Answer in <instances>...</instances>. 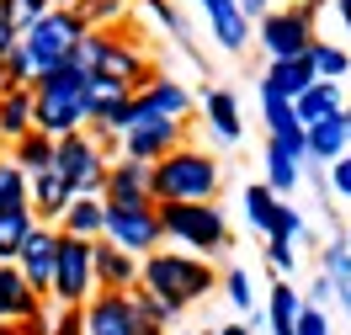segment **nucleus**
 <instances>
[{"instance_id":"34","label":"nucleus","mask_w":351,"mask_h":335,"mask_svg":"<svg viewBox=\"0 0 351 335\" xmlns=\"http://www.w3.org/2000/svg\"><path fill=\"white\" fill-rule=\"evenodd\" d=\"M128 303H133V314H144V319H154L160 330L181 319V309H171V303H160V298H149L144 288H128Z\"/></svg>"},{"instance_id":"5","label":"nucleus","mask_w":351,"mask_h":335,"mask_svg":"<svg viewBox=\"0 0 351 335\" xmlns=\"http://www.w3.org/2000/svg\"><path fill=\"white\" fill-rule=\"evenodd\" d=\"M160 219V245L186 250V256H219L229 245V219L219 202H154Z\"/></svg>"},{"instance_id":"53","label":"nucleus","mask_w":351,"mask_h":335,"mask_svg":"<svg viewBox=\"0 0 351 335\" xmlns=\"http://www.w3.org/2000/svg\"><path fill=\"white\" fill-rule=\"evenodd\" d=\"M0 335H22V330H16V325H0Z\"/></svg>"},{"instance_id":"50","label":"nucleus","mask_w":351,"mask_h":335,"mask_svg":"<svg viewBox=\"0 0 351 335\" xmlns=\"http://www.w3.org/2000/svg\"><path fill=\"white\" fill-rule=\"evenodd\" d=\"M5 90H16V80H11V69L0 64V96H5Z\"/></svg>"},{"instance_id":"48","label":"nucleus","mask_w":351,"mask_h":335,"mask_svg":"<svg viewBox=\"0 0 351 335\" xmlns=\"http://www.w3.org/2000/svg\"><path fill=\"white\" fill-rule=\"evenodd\" d=\"M213 335H250V325H245V319H234V325H219Z\"/></svg>"},{"instance_id":"22","label":"nucleus","mask_w":351,"mask_h":335,"mask_svg":"<svg viewBox=\"0 0 351 335\" xmlns=\"http://www.w3.org/2000/svg\"><path fill=\"white\" fill-rule=\"evenodd\" d=\"M351 144H346V123L341 117H325V123H314V128H304V160H314V165H330V160H341Z\"/></svg>"},{"instance_id":"4","label":"nucleus","mask_w":351,"mask_h":335,"mask_svg":"<svg viewBox=\"0 0 351 335\" xmlns=\"http://www.w3.org/2000/svg\"><path fill=\"white\" fill-rule=\"evenodd\" d=\"M223 186V165L208 149H171L149 165V197L154 202H213Z\"/></svg>"},{"instance_id":"56","label":"nucleus","mask_w":351,"mask_h":335,"mask_svg":"<svg viewBox=\"0 0 351 335\" xmlns=\"http://www.w3.org/2000/svg\"><path fill=\"white\" fill-rule=\"evenodd\" d=\"M0 11H5V0H0Z\"/></svg>"},{"instance_id":"49","label":"nucleus","mask_w":351,"mask_h":335,"mask_svg":"<svg viewBox=\"0 0 351 335\" xmlns=\"http://www.w3.org/2000/svg\"><path fill=\"white\" fill-rule=\"evenodd\" d=\"M335 11H341V27L351 32V0H335Z\"/></svg>"},{"instance_id":"43","label":"nucleus","mask_w":351,"mask_h":335,"mask_svg":"<svg viewBox=\"0 0 351 335\" xmlns=\"http://www.w3.org/2000/svg\"><path fill=\"white\" fill-rule=\"evenodd\" d=\"M48 335H86V314H80V309H59Z\"/></svg>"},{"instance_id":"27","label":"nucleus","mask_w":351,"mask_h":335,"mask_svg":"<svg viewBox=\"0 0 351 335\" xmlns=\"http://www.w3.org/2000/svg\"><path fill=\"white\" fill-rule=\"evenodd\" d=\"M22 134H32V86L0 96V144H16Z\"/></svg>"},{"instance_id":"1","label":"nucleus","mask_w":351,"mask_h":335,"mask_svg":"<svg viewBox=\"0 0 351 335\" xmlns=\"http://www.w3.org/2000/svg\"><path fill=\"white\" fill-rule=\"evenodd\" d=\"M138 288L149 293V298H160V303H171V309L186 314V303H202L208 293L219 288V271L208 266L202 256L160 245V250H149V256L138 261Z\"/></svg>"},{"instance_id":"16","label":"nucleus","mask_w":351,"mask_h":335,"mask_svg":"<svg viewBox=\"0 0 351 335\" xmlns=\"http://www.w3.org/2000/svg\"><path fill=\"white\" fill-rule=\"evenodd\" d=\"M90 271H96V293H128L138 288V256L117 250L112 240L90 245Z\"/></svg>"},{"instance_id":"54","label":"nucleus","mask_w":351,"mask_h":335,"mask_svg":"<svg viewBox=\"0 0 351 335\" xmlns=\"http://www.w3.org/2000/svg\"><path fill=\"white\" fill-rule=\"evenodd\" d=\"M53 5H64V11H75V0H53Z\"/></svg>"},{"instance_id":"21","label":"nucleus","mask_w":351,"mask_h":335,"mask_svg":"<svg viewBox=\"0 0 351 335\" xmlns=\"http://www.w3.org/2000/svg\"><path fill=\"white\" fill-rule=\"evenodd\" d=\"M38 303H43V298L22 282V271L11 266V261H0V325H22Z\"/></svg>"},{"instance_id":"25","label":"nucleus","mask_w":351,"mask_h":335,"mask_svg":"<svg viewBox=\"0 0 351 335\" xmlns=\"http://www.w3.org/2000/svg\"><path fill=\"white\" fill-rule=\"evenodd\" d=\"M308 86H314V75L304 69V59H266L261 90H271V96H282V101H293V96H304Z\"/></svg>"},{"instance_id":"19","label":"nucleus","mask_w":351,"mask_h":335,"mask_svg":"<svg viewBox=\"0 0 351 335\" xmlns=\"http://www.w3.org/2000/svg\"><path fill=\"white\" fill-rule=\"evenodd\" d=\"M202 11H208V22H213V38H219V48H229V53L250 48V38H256V22L245 16L234 0H202Z\"/></svg>"},{"instance_id":"52","label":"nucleus","mask_w":351,"mask_h":335,"mask_svg":"<svg viewBox=\"0 0 351 335\" xmlns=\"http://www.w3.org/2000/svg\"><path fill=\"white\" fill-rule=\"evenodd\" d=\"M335 298H341V303H346V314H351V288H341V293H335Z\"/></svg>"},{"instance_id":"47","label":"nucleus","mask_w":351,"mask_h":335,"mask_svg":"<svg viewBox=\"0 0 351 335\" xmlns=\"http://www.w3.org/2000/svg\"><path fill=\"white\" fill-rule=\"evenodd\" d=\"M16 43V27H11V16H5V11H0V53H5V48Z\"/></svg>"},{"instance_id":"29","label":"nucleus","mask_w":351,"mask_h":335,"mask_svg":"<svg viewBox=\"0 0 351 335\" xmlns=\"http://www.w3.org/2000/svg\"><path fill=\"white\" fill-rule=\"evenodd\" d=\"M5 149H11V165H16L22 176H43L48 165H53V138L38 134V128H32V134H22L16 144H5Z\"/></svg>"},{"instance_id":"3","label":"nucleus","mask_w":351,"mask_h":335,"mask_svg":"<svg viewBox=\"0 0 351 335\" xmlns=\"http://www.w3.org/2000/svg\"><path fill=\"white\" fill-rule=\"evenodd\" d=\"M69 64L86 69V75H101V80H117V86L138 90L144 80H154L160 69L149 64V53L144 43L133 38V32H117V27H101V32H86L80 48L69 53Z\"/></svg>"},{"instance_id":"7","label":"nucleus","mask_w":351,"mask_h":335,"mask_svg":"<svg viewBox=\"0 0 351 335\" xmlns=\"http://www.w3.org/2000/svg\"><path fill=\"white\" fill-rule=\"evenodd\" d=\"M314 16H319V0H298L287 11H266V16H256V38L250 43H261L266 59H304V48L314 43Z\"/></svg>"},{"instance_id":"9","label":"nucleus","mask_w":351,"mask_h":335,"mask_svg":"<svg viewBox=\"0 0 351 335\" xmlns=\"http://www.w3.org/2000/svg\"><path fill=\"white\" fill-rule=\"evenodd\" d=\"M90 245H96V240H69V234H59V256H53V288H48V298H53L59 309H80L90 293H96Z\"/></svg>"},{"instance_id":"55","label":"nucleus","mask_w":351,"mask_h":335,"mask_svg":"<svg viewBox=\"0 0 351 335\" xmlns=\"http://www.w3.org/2000/svg\"><path fill=\"white\" fill-rule=\"evenodd\" d=\"M181 335H197V330H181Z\"/></svg>"},{"instance_id":"44","label":"nucleus","mask_w":351,"mask_h":335,"mask_svg":"<svg viewBox=\"0 0 351 335\" xmlns=\"http://www.w3.org/2000/svg\"><path fill=\"white\" fill-rule=\"evenodd\" d=\"M16 330H22V335H48V330H53V314H48V298H43V303H38L32 314H27V319L16 325Z\"/></svg>"},{"instance_id":"6","label":"nucleus","mask_w":351,"mask_h":335,"mask_svg":"<svg viewBox=\"0 0 351 335\" xmlns=\"http://www.w3.org/2000/svg\"><path fill=\"white\" fill-rule=\"evenodd\" d=\"M90 27L80 22V11H64V5H48L38 22L22 32V48H27V59H32V80L43 75V69L53 64H64L69 53L80 48V38H86Z\"/></svg>"},{"instance_id":"33","label":"nucleus","mask_w":351,"mask_h":335,"mask_svg":"<svg viewBox=\"0 0 351 335\" xmlns=\"http://www.w3.org/2000/svg\"><path fill=\"white\" fill-rule=\"evenodd\" d=\"M5 208H27V176L11 165V155H0V213Z\"/></svg>"},{"instance_id":"46","label":"nucleus","mask_w":351,"mask_h":335,"mask_svg":"<svg viewBox=\"0 0 351 335\" xmlns=\"http://www.w3.org/2000/svg\"><path fill=\"white\" fill-rule=\"evenodd\" d=\"M234 5H240L245 16H250V22H256V16H266V11H271V0H234Z\"/></svg>"},{"instance_id":"15","label":"nucleus","mask_w":351,"mask_h":335,"mask_svg":"<svg viewBox=\"0 0 351 335\" xmlns=\"http://www.w3.org/2000/svg\"><path fill=\"white\" fill-rule=\"evenodd\" d=\"M101 202H112V208H154V197H149V165H144V160H128V155L107 160Z\"/></svg>"},{"instance_id":"20","label":"nucleus","mask_w":351,"mask_h":335,"mask_svg":"<svg viewBox=\"0 0 351 335\" xmlns=\"http://www.w3.org/2000/svg\"><path fill=\"white\" fill-rule=\"evenodd\" d=\"M346 107V90L330 86V80H314L304 96H293V117H298V128H314V123H325V117H341Z\"/></svg>"},{"instance_id":"36","label":"nucleus","mask_w":351,"mask_h":335,"mask_svg":"<svg viewBox=\"0 0 351 335\" xmlns=\"http://www.w3.org/2000/svg\"><path fill=\"white\" fill-rule=\"evenodd\" d=\"M48 5H53V0H5V16H11V27H16V38H22L38 16H43Z\"/></svg>"},{"instance_id":"35","label":"nucleus","mask_w":351,"mask_h":335,"mask_svg":"<svg viewBox=\"0 0 351 335\" xmlns=\"http://www.w3.org/2000/svg\"><path fill=\"white\" fill-rule=\"evenodd\" d=\"M325 277L335 282V293L351 288V245L346 240H330L325 245Z\"/></svg>"},{"instance_id":"10","label":"nucleus","mask_w":351,"mask_h":335,"mask_svg":"<svg viewBox=\"0 0 351 335\" xmlns=\"http://www.w3.org/2000/svg\"><path fill=\"white\" fill-rule=\"evenodd\" d=\"M101 240H112L117 250H128V256H149L160 250V219H154V208H112L101 213Z\"/></svg>"},{"instance_id":"41","label":"nucleus","mask_w":351,"mask_h":335,"mask_svg":"<svg viewBox=\"0 0 351 335\" xmlns=\"http://www.w3.org/2000/svg\"><path fill=\"white\" fill-rule=\"evenodd\" d=\"M293 261H298L293 240H266V266L271 271H293Z\"/></svg>"},{"instance_id":"24","label":"nucleus","mask_w":351,"mask_h":335,"mask_svg":"<svg viewBox=\"0 0 351 335\" xmlns=\"http://www.w3.org/2000/svg\"><path fill=\"white\" fill-rule=\"evenodd\" d=\"M304 69L314 75V80H330V86H341L351 75V53L341 43H325V38H314V43L304 48Z\"/></svg>"},{"instance_id":"30","label":"nucleus","mask_w":351,"mask_h":335,"mask_svg":"<svg viewBox=\"0 0 351 335\" xmlns=\"http://www.w3.org/2000/svg\"><path fill=\"white\" fill-rule=\"evenodd\" d=\"M298 314H304L298 288H293V282H271V303H266V325H271V335H293Z\"/></svg>"},{"instance_id":"45","label":"nucleus","mask_w":351,"mask_h":335,"mask_svg":"<svg viewBox=\"0 0 351 335\" xmlns=\"http://www.w3.org/2000/svg\"><path fill=\"white\" fill-rule=\"evenodd\" d=\"M330 298H335V282H330L325 271H319V277H314V298H308V303H314V309H325Z\"/></svg>"},{"instance_id":"18","label":"nucleus","mask_w":351,"mask_h":335,"mask_svg":"<svg viewBox=\"0 0 351 335\" xmlns=\"http://www.w3.org/2000/svg\"><path fill=\"white\" fill-rule=\"evenodd\" d=\"M69 202H75V186H69L59 171H43V176H27V208L38 223H59Z\"/></svg>"},{"instance_id":"17","label":"nucleus","mask_w":351,"mask_h":335,"mask_svg":"<svg viewBox=\"0 0 351 335\" xmlns=\"http://www.w3.org/2000/svg\"><path fill=\"white\" fill-rule=\"evenodd\" d=\"M80 314H86V335H128L133 330L128 293H90L80 303Z\"/></svg>"},{"instance_id":"51","label":"nucleus","mask_w":351,"mask_h":335,"mask_svg":"<svg viewBox=\"0 0 351 335\" xmlns=\"http://www.w3.org/2000/svg\"><path fill=\"white\" fill-rule=\"evenodd\" d=\"M341 123H346V144H351V96H346V107H341Z\"/></svg>"},{"instance_id":"32","label":"nucleus","mask_w":351,"mask_h":335,"mask_svg":"<svg viewBox=\"0 0 351 335\" xmlns=\"http://www.w3.org/2000/svg\"><path fill=\"white\" fill-rule=\"evenodd\" d=\"M75 11H80V22H86L90 32H101V27H117V22H123L128 0H75Z\"/></svg>"},{"instance_id":"28","label":"nucleus","mask_w":351,"mask_h":335,"mask_svg":"<svg viewBox=\"0 0 351 335\" xmlns=\"http://www.w3.org/2000/svg\"><path fill=\"white\" fill-rule=\"evenodd\" d=\"M202 112H208V128H213L223 144H240V138H245V123H240V101H234V90H208Z\"/></svg>"},{"instance_id":"42","label":"nucleus","mask_w":351,"mask_h":335,"mask_svg":"<svg viewBox=\"0 0 351 335\" xmlns=\"http://www.w3.org/2000/svg\"><path fill=\"white\" fill-rule=\"evenodd\" d=\"M330 192L351 202V149H346L341 160H330Z\"/></svg>"},{"instance_id":"38","label":"nucleus","mask_w":351,"mask_h":335,"mask_svg":"<svg viewBox=\"0 0 351 335\" xmlns=\"http://www.w3.org/2000/svg\"><path fill=\"white\" fill-rule=\"evenodd\" d=\"M138 11H149V16H154L160 27H171L176 38L186 43V27H181V16H176V5H171V0H138ZM186 48H192V43H186Z\"/></svg>"},{"instance_id":"11","label":"nucleus","mask_w":351,"mask_h":335,"mask_svg":"<svg viewBox=\"0 0 351 335\" xmlns=\"http://www.w3.org/2000/svg\"><path fill=\"white\" fill-rule=\"evenodd\" d=\"M123 155L128 160H144L154 165L160 155H171L186 144V123H171V117H128V128H123Z\"/></svg>"},{"instance_id":"8","label":"nucleus","mask_w":351,"mask_h":335,"mask_svg":"<svg viewBox=\"0 0 351 335\" xmlns=\"http://www.w3.org/2000/svg\"><path fill=\"white\" fill-rule=\"evenodd\" d=\"M48 171H59L75 186V197H101V186H107V155H101V144L86 128L53 138V165Z\"/></svg>"},{"instance_id":"26","label":"nucleus","mask_w":351,"mask_h":335,"mask_svg":"<svg viewBox=\"0 0 351 335\" xmlns=\"http://www.w3.org/2000/svg\"><path fill=\"white\" fill-rule=\"evenodd\" d=\"M261 165H266V192H277V197H287L293 186H298V176H304V160L293 155V149H282V144H271L266 138V155H261Z\"/></svg>"},{"instance_id":"39","label":"nucleus","mask_w":351,"mask_h":335,"mask_svg":"<svg viewBox=\"0 0 351 335\" xmlns=\"http://www.w3.org/2000/svg\"><path fill=\"white\" fill-rule=\"evenodd\" d=\"M0 64L11 69V80H16V86H32V59H27L22 38H16V43H11V48H5V53H0Z\"/></svg>"},{"instance_id":"37","label":"nucleus","mask_w":351,"mask_h":335,"mask_svg":"<svg viewBox=\"0 0 351 335\" xmlns=\"http://www.w3.org/2000/svg\"><path fill=\"white\" fill-rule=\"evenodd\" d=\"M223 288H229V303H234V309L240 314H250V303H256V288H250V271H229V277H223Z\"/></svg>"},{"instance_id":"40","label":"nucleus","mask_w":351,"mask_h":335,"mask_svg":"<svg viewBox=\"0 0 351 335\" xmlns=\"http://www.w3.org/2000/svg\"><path fill=\"white\" fill-rule=\"evenodd\" d=\"M293 335H330V314H325V309H314V303H304V314H298Z\"/></svg>"},{"instance_id":"57","label":"nucleus","mask_w":351,"mask_h":335,"mask_svg":"<svg viewBox=\"0 0 351 335\" xmlns=\"http://www.w3.org/2000/svg\"><path fill=\"white\" fill-rule=\"evenodd\" d=\"M346 245H351V234H346Z\"/></svg>"},{"instance_id":"31","label":"nucleus","mask_w":351,"mask_h":335,"mask_svg":"<svg viewBox=\"0 0 351 335\" xmlns=\"http://www.w3.org/2000/svg\"><path fill=\"white\" fill-rule=\"evenodd\" d=\"M32 208H5L0 213V261H16V250H22V240L32 234Z\"/></svg>"},{"instance_id":"12","label":"nucleus","mask_w":351,"mask_h":335,"mask_svg":"<svg viewBox=\"0 0 351 335\" xmlns=\"http://www.w3.org/2000/svg\"><path fill=\"white\" fill-rule=\"evenodd\" d=\"M53 256H59V229H53V223H32V234L22 240V250H16L11 266L22 271V282L38 293V298H48V288H53Z\"/></svg>"},{"instance_id":"13","label":"nucleus","mask_w":351,"mask_h":335,"mask_svg":"<svg viewBox=\"0 0 351 335\" xmlns=\"http://www.w3.org/2000/svg\"><path fill=\"white\" fill-rule=\"evenodd\" d=\"M245 219L261 229L266 240H304V213L287 208L277 192L266 186H245Z\"/></svg>"},{"instance_id":"23","label":"nucleus","mask_w":351,"mask_h":335,"mask_svg":"<svg viewBox=\"0 0 351 335\" xmlns=\"http://www.w3.org/2000/svg\"><path fill=\"white\" fill-rule=\"evenodd\" d=\"M101 213H107V202L101 197H75L59 213V234H69V240H101Z\"/></svg>"},{"instance_id":"14","label":"nucleus","mask_w":351,"mask_h":335,"mask_svg":"<svg viewBox=\"0 0 351 335\" xmlns=\"http://www.w3.org/2000/svg\"><path fill=\"white\" fill-rule=\"evenodd\" d=\"M128 117H171V123H186L192 117V90L181 86V80H171V75H154V80H144V86L133 90Z\"/></svg>"},{"instance_id":"2","label":"nucleus","mask_w":351,"mask_h":335,"mask_svg":"<svg viewBox=\"0 0 351 335\" xmlns=\"http://www.w3.org/2000/svg\"><path fill=\"white\" fill-rule=\"evenodd\" d=\"M86 69H75L64 59V64L43 69L38 80H32V128L48 138H64V134H80L86 128Z\"/></svg>"}]
</instances>
